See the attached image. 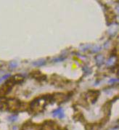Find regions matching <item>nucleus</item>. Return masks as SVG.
Wrapping results in <instances>:
<instances>
[{
  "label": "nucleus",
  "instance_id": "f257e3e1",
  "mask_svg": "<svg viewBox=\"0 0 119 130\" xmlns=\"http://www.w3.org/2000/svg\"><path fill=\"white\" fill-rule=\"evenodd\" d=\"M99 94H100V92L99 90H89L85 94L84 99L92 103H94L97 101V100L98 99Z\"/></svg>",
  "mask_w": 119,
  "mask_h": 130
},
{
  "label": "nucleus",
  "instance_id": "f03ea898",
  "mask_svg": "<svg viewBox=\"0 0 119 130\" xmlns=\"http://www.w3.org/2000/svg\"><path fill=\"white\" fill-rule=\"evenodd\" d=\"M7 104L8 109L10 108L12 110H16L21 108L22 103L19 100L16 99V98H12V99H9L7 101Z\"/></svg>",
  "mask_w": 119,
  "mask_h": 130
},
{
  "label": "nucleus",
  "instance_id": "7ed1b4c3",
  "mask_svg": "<svg viewBox=\"0 0 119 130\" xmlns=\"http://www.w3.org/2000/svg\"><path fill=\"white\" fill-rule=\"evenodd\" d=\"M13 86H14V84H13V82H12V80L10 78L2 87V88L0 89V94L5 95L6 94L9 93L11 91V89H12Z\"/></svg>",
  "mask_w": 119,
  "mask_h": 130
},
{
  "label": "nucleus",
  "instance_id": "20e7f679",
  "mask_svg": "<svg viewBox=\"0 0 119 130\" xmlns=\"http://www.w3.org/2000/svg\"><path fill=\"white\" fill-rule=\"evenodd\" d=\"M52 98H53V101L57 102V103H63L65 100H67V94L64 93H55L52 94Z\"/></svg>",
  "mask_w": 119,
  "mask_h": 130
},
{
  "label": "nucleus",
  "instance_id": "39448f33",
  "mask_svg": "<svg viewBox=\"0 0 119 130\" xmlns=\"http://www.w3.org/2000/svg\"><path fill=\"white\" fill-rule=\"evenodd\" d=\"M31 76L33 78H36V80L39 81H44L47 79V76L42 74L39 71H33L31 72Z\"/></svg>",
  "mask_w": 119,
  "mask_h": 130
},
{
  "label": "nucleus",
  "instance_id": "423d86ee",
  "mask_svg": "<svg viewBox=\"0 0 119 130\" xmlns=\"http://www.w3.org/2000/svg\"><path fill=\"white\" fill-rule=\"evenodd\" d=\"M115 18H116V15L113 12V11L109 10H107L106 20H107V22H108V25H110V23H113V22H114V21L115 20Z\"/></svg>",
  "mask_w": 119,
  "mask_h": 130
},
{
  "label": "nucleus",
  "instance_id": "0eeeda50",
  "mask_svg": "<svg viewBox=\"0 0 119 130\" xmlns=\"http://www.w3.org/2000/svg\"><path fill=\"white\" fill-rule=\"evenodd\" d=\"M10 79L14 84H21L22 82H23L25 78L21 74H17V75H15L14 76H12Z\"/></svg>",
  "mask_w": 119,
  "mask_h": 130
},
{
  "label": "nucleus",
  "instance_id": "6e6552de",
  "mask_svg": "<svg viewBox=\"0 0 119 130\" xmlns=\"http://www.w3.org/2000/svg\"><path fill=\"white\" fill-rule=\"evenodd\" d=\"M52 116L54 117H58L59 119H63L65 114H64V112H63V110L62 108H58L57 109L55 110L53 112H52Z\"/></svg>",
  "mask_w": 119,
  "mask_h": 130
},
{
  "label": "nucleus",
  "instance_id": "1a4fd4ad",
  "mask_svg": "<svg viewBox=\"0 0 119 130\" xmlns=\"http://www.w3.org/2000/svg\"><path fill=\"white\" fill-rule=\"evenodd\" d=\"M94 59H95L96 64H97V66H101L104 63L105 58H104V57L102 55H97L96 57H94Z\"/></svg>",
  "mask_w": 119,
  "mask_h": 130
},
{
  "label": "nucleus",
  "instance_id": "9d476101",
  "mask_svg": "<svg viewBox=\"0 0 119 130\" xmlns=\"http://www.w3.org/2000/svg\"><path fill=\"white\" fill-rule=\"evenodd\" d=\"M116 62H117V57L115 56H111L107 61V65L109 66H112Z\"/></svg>",
  "mask_w": 119,
  "mask_h": 130
},
{
  "label": "nucleus",
  "instance_id": "9b49d317",
  "mask_svg": "<svg viewBox=\"0 0 119 130\" xmlns=\"http://www.w3.org/2000/svg\"><path fill=\"white\" fill-rule=\"evenodd\" d=\"M45 63H46L45 60H37V61L33 62V65L36 67H39V66H42L45 65Z\"/></svg>",
  "mask_w": 119,
  "mask_h": 130
},
{
  "label": "nucleus",
  "instance_id": "f8f14e48",
  "mask_svg": "<svg viewBox=\"0 0 119 130\" xmlns=\"http://www.w3.org/2000/svg\"><path fill=\"white\" fill-rule=\"evenodd\" d=\"M17 119H18V115L17 114H12V115H11L10 116H9V117H8V120H9L10 122L15 121Z\"/></svg>",
  "mask_w": 119,
  "mask_h": 130
},
{
  "label": "nucleus",
  "instance_id": "ddd939ff",
  "mask_svg": "<svg viewBox=\"0 0 119 130\" xmlns=\"http://www.w3.org/2000/svg\"><path fill=\"white\" fill-rule=\"evenodd\" d=\"M18 66V62L16 61H12L9 65V67L10 69H15Z\"/></svg>",
  "mask_w": 119,
  "mask_h": 130
},
{
  "label": "nucleus",
  "instance_id": "4468645a",
  "mask_svg": "<svg viewBox=\"0 0 119 130\" xmlns=\"http://www.w3.org/2000/svg\"><path fill=\"white\" fill-rule=\"evenodd\" d=\"M65 59V57H57V58H55V59H54L53 60V62H60V61H62V60H64Z\"/></svg>",
  "mask_w": 119,
  "mask_h": 130
},
{
  "label": "nucleus",
  "instance_id": "2eb2a0df",
  "mask_svg": "<svg viewBox=\"0 0 119 130\" xmlns=\"http://www.w3.org/2000/svg\"><path fill=\"white\" fill-rule=\"evenodd\" d=\"M10 76V74H5V75H4L3 76H2V77H0V83L2 82V81H4V80H5L7 78H8Z\"/></svg>",
  "mask_w": 119,
  "mask_h": 130
},
{
  "label": "nucleus",
  "instance_id": "dca6fc26",
  "mask_svg": "<svg viewBox=\"0 0 119 130\" xmlns=\"http://www.w3.org/2000/svg\"><path fill=\"white\" fill-rule=\"evenodd\" d=\"M100 50H101V47H99V46H96V47L93 49V52H99Z\"/></svg>",
  "mask_w": 119,
  "mask_h": 130
},
{
  "label": "nucleus",
  "instance_id": "f3484780",
  "mask_svg": "<svg viewBox=\"0 0 119 130\" xmlns=\"http://www.w3.org/2000/svg\"><path fill=\"white\" fill-rule=\"evenodd\" d=\"M83 70L85 71V73H87V74H90V73H92V70H91V71H89V69L87 68H86V67H85V68H83Z\"/></svg>",
  "mask_w": 119,
  "mask_h": 130
},
{
  "label": "nucleus",
  "instance_id": "a211bd4d",
  "mask_svg": "<svg viewBox=\"0 0 119 130\" xmlns=\"http://www.w3.org/2000/svg\"><path fill=\"white\" fill-rule=\"evenodd\" d=\"M118 82V79H116V78H113V79L110 80V83H113V82Z\"/></svg>",
  "mask_w": 119,
  "mask_h": 130
},
{
  "label": "nucleus",
  "instance_id": "6ab92c4d",
  "mask_svg": "<svg viewBox=\"0 0 119 130\" xmlns=\"http://www.w3.org/2000/svg\"><path fill=\"white\" fill-rule=\"evenodd\" d=\"M110 130H118V126H115L113 128H112Z\"/></svg>",
  "mask_w": 119,
  "mask_h": 130
}]
</instances>
